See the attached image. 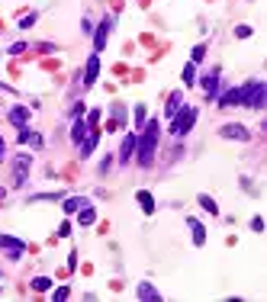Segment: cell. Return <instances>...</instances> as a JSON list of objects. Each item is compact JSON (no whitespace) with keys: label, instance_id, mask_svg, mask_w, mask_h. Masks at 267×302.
Listing matches in <instances>:
<instances>
[{"label":"cell","instance_id":"5","mask_svg":"<svg viewBox=\"0 0 267 302\" xmlns=\"http://www.w3.org/2000/svg\"><path fill=\"white\" fill-rule=\"evenodd\" d=\"M113 23H116V16L109 13V16H103V23L97 26V32H93V52L106 49V39H109V32H113Z\"/></svg>","mask_w":267,"mask_h":302},{"label":"cell","instance_id":"32","mask_svg":"<svg viewBox=\"0 0 267 302\" xmlns=\"http://www.w3.org/2000/svg\"><path fill=\"white\" fill-rule=\"evenodd\" d=\"M251 231H258V235L264 231V219H261V216H255V219H251Z\"/></svg>","mask_w":267,"mask_h":302},{"label":"cell","instance_id":"20","mask_svg":"<svg viewBox=\"0 0 267 302\" xmlns=\"http://www.w3.org/2000/svg\"><path fill=\"white\" fill-rule=\"evenodd\" d=\"M90 203V200H84V196H68L65 200V206H61V209L68 212V216H71V212H78V209H84V206Z\"/></svg>","mask_w":267,"mask_h":302},{"label":"cell","instance_id":"1","mask_svg":"<svg viewBox=\"0 0 267 302\" xmlns=\"http://www.w3.org/2000/svg\"><path fill=\"white\" fill-rule=\"evenodd\" d=\"M158 139H161V122H158V119L145 122V126H142L139 142H135V161H139V167H152V164H155Z\"/></svg>","mask_w":267,"mask_h":302},{"label":"cell","instance_id":"3","mask_svg":"<svg viewBox=\"0 0 267 302\" xmlns=\"http://www.w3.org/2000/svg\"><path fill=\"white\" fill-rule=\"evenodd\" d=\"M264 100H267V84H264V80H251V84H245V103H242V106L261 109Z\"/></svg>","mask_w":267,"mask_h":302},{"label":"cell","instance_id":"26","mask_svg":"<svg viewBox=\"0 0 267 302\" xmlns=\"http://www.w3.org/2000/svg\"><path fill=\"white\" fill-rule=\"evenodd\" d=\"M49 286H52V280H49V277H36V280H32V290H36V293H45Z\"/></svg>","mask_w":267,"mask_h":302},{"label":"cell","instance_id":"8","mask_svg":"<svg viewBox=\"0 0 267 302\" xmlns=\"http://www.w3.org/2000/svg\"><path fill=\"white\" fill-rule=\"evenodd\" d=\"M97 74H100V55L93 52L90 58H87V65H84V87H93V84H97Z\"/></svg>","mask_w":267,"mask_h":302},{"label":"cell","instance_id":"22","mask_svg":"<svg viewBox=\"0 0 267 302\" xmlns=\"http://www.w3.org/2000/svg\"><path fill=\"white\" fill-rule=\"evenodd\" d=\"M180 77H183V87H193V84H196V65H193V61H187V65H183V74H180Z\"/></svg>","mask_w":267,"mask_h":302},{"label":"cell","instance_id":"6","mask_svg":"<svg viewBox=\"0 0 267 302\" xmlns=\"http://www.w3.org/2000/svg\"><path fill=\"white\" fill-rule=\"evenodd\" d=\"M219 135H222V139H232V142H248L251 139V132L242 122H225V126L219 129Z\"/></svg>","mask_w":267,"mask_h":302},{"label":"cell","instance_id":"27","mask_svg":"<svg viewBox=\"0 0 267 302\" xmlns=\"http://www.w3.org/2000/svg\"><path fill=\"white\" fill-rule=\"evenodd\" d=\"M203 58H206V45H193V52H190V61L196 65V61H203Z\"/></svg>","mask_w":267,"mask_h":302},{"label":"cell","instance_id":"29","mask_svg":"<svg viewBox=\"0 0 267 302\" xmlns=\"http://www.w3.org/2000/svg\"><path fill=\"white\" fill-rule=\"evenodd\" d=\"M68 296H71V290H68V286H58V290L52 293V299H55V302H65Z\"/></svg>","mask_w":267,"mask_h":302},{"label":"cell","instance_id":"4","mask_svg":"<svg viewBox=\"0 0 267 302\" xmlns=\"http://www.w3.org/2000/svg\"><path fill=\"white\" fill-rule=\"evenodd\" d=\"M32 167V154H16L13 157V187H26Z\"/></svg>","mask_w":267,"mask_h":302},{"label":"cell","instance_id":"11","mask_svg":"<svg viewBox=\"0 0 267 302\" xmlns=\"http://www.w3.org/2000/svg\"><path fill=\"white\" fill-rule=\"evenodd\" d=\"M135 142H139V135H126L119 145V164H129L135 157Z\"/></svg>","mask_w":267,"mask_h":302},{"label":"cell","instance_id":"2","mask_svg":"<svg viewBox=\"0 0 267 302\" xmlns=\"http://www.w3.org/2000/svg\"><path fill=\"white\" fill-rule=\"evenodd\" d=\"M196 116H200V109H196V106H180L174 116H171V135H174V139H183V135L193 129Z\"/></svg>","mask_w":267,"mask_h":302},{"label":"cell","instance_id":"12","mask_svg":"<svg viewBox=\"0 0 267 302\" xmlns=\"http://www.w3.org/2000/svg\"><path fill=\"white\" fill-rule=\"evenodd\" d=\"M200 84H203V90H206V97L216 100V90H219V68H213V71H209L206 77L200 80Z\"/></svg>","mask_w":267,"mask_h":302},{"label":"cell","instance_id":"14","mask_svg":"<svg viewBox=\"0 0 267 302\" xmlns=\"http://www.w3.org/2000/svg\"><path fill=\"white\" fill-rule=\"evenodd\" d=\"M87 122H84V116H74V126H71V142L74 145H81V142H84V135H87Z\"/></svg>","mask_w":267,"mask_h":302},{"label":"cell","instance_id":"38","mask_svg":"<svg viewBox=\"0 0 267 302\" xmlns=\"http://www.w3.org/2000/svg\"><path fill=\"white\" fill-rule=\"evenodd\" d=\"M6 157V142H3V135H0V161Z\"/></svg>","mask_w":267,"mask_h":302},{"label":"cell","instance_id":"30","mask_svg":"<svg viewBox=\"0 0 267 302\" xmlns=\"http://www.w3.org/2000/svg\"><path fill=\"white\" fill-rule=\"evenodd\" d=\"M23 52H29V45H26V42H13L10 45V55H23Z\"/></svg>","mask_w":267,"mask_h":302},{"label":"cell","instance_id":"31","mask_svg":"<svg viewBox=\"0 0 267 302\" xmlns=\"http://www.w3.org/2000/svg\"><path fill=\"white\" fill-rule=\"evenodd\" d=\"M135 126H145V106H135Z\"/></svg>","mask_w":267,"mask_h":302},{"label":"cell","instance_id":"9","mask_svg":"<svg viewBox=\"0 0 267 302\" xmlns=\"http://www.w3.org/2000/svg\"><path fill=\"white\" fill-rule=\"evenodd\" d=\"M245 103V87H232V90H225L222 97H219V106H242Z\"/></svg>","mask_w":267,"mask_h":302},{"label":"cell","instance_id":"25","mask_svg":"<svg viewBox=\"0 0 267 302\" xmlns=\"http://www.w3.org/2000/svg\"><path fill=\"white\" fill-rule=\"evenodd\" d=\"M200 206L209 212V216H219V206H216V200L213 196H206V193H200Z\"/></svg>","mask_w":267,"mask_h":302},{"label":"cell","instance_id":"15","mask_svg":"<svg viewBox=\"0 0 267 302\" xmlns=\"http://www.w3.org/2000/svg\"><path fill=\"white\" fill-rule=\"evenodd\" d=\"M135 296H139V299H145V302H158V299H161V293L155 290L152 283H139V290H135Z\"/></svg>","mask_w":267,"mask_h":302},{"label":"cell","instance_id":"34","mask_svg":"<svg viewBox=\"0 0 267 302\" xmlns=\"http://www.w3.org/2000/svg\"><path fill=\"white\" fill-rule=\"evenodd\" d=\"M68 235H71V222H61L58 225V238H68Z\"/></svg>","mask_w":267,"mask_h":302},{"label":"cell","instance_id":"18","mask_svg":"<svg viewBox=\"0 0 267 302\" xmlns=\"http://www.w3.org/2000/svg\"><path fill=\"white\" fill-rule=\"evenodd\" d=\"M187 225H190V231H193V244L200 248V244L206 241V228H203V225L196 222V219H187Z\"/></svg>","mask_w":267,"mask_h":302},{"label":"cell","instance_id":"7","mask_svg":"<svg viewBox=\"0 0 267 302\" xmlns=\"http://www.w3.org/2000/svg\"><path fill=\"white\" fill-rule=\"evenodd\" d=\"M0 248L6 251V257H10V260H19V257H23V251H26V244L19 241V238H13V235H0Z\"/></svg>","mask_w":267,"mask_h":302},{"label":"cell","instance_id":"36","mask_svg":"<svg viewBox=\"0 0 267 302\" xmlns=\"http://www.w3.org/2000/svg\"><path fill=\"white\" fill-rule=\"evenodd\" d=\"M81 32H93V23H90V19H87V16L81 19Z\"/></svg>","mask_w":267,"mask_h":302},{"label":"cell","instance_id":"17","mask_svg":"<svg viewBox=\"0 0 267 302\" xmlns=\"http://www.w3.org/2000/svg\"><path fill=\"white\" fill-rule=\"evenodd\" d=\"M135 200H139V206H142V212H145V216H152V212H155V196L148 193V190H139V193H135Z\"/></svg>","mask_w":267,"mask_h":302},{"label":"cell","instance_id":"33","mask_svg":"<svg viewBox=\"0 0 267 302\" xmlns=\"http://www.w3.org/2000/svg\"><path fill=\"white\" fill-rule=\"evenodd\" d=\"M235 36L238 39H248L251 36V26H235Z\"/></svg>","mask_w":267,"mask_h":302},{"label":"cell","instance_id":"21","mask_svg":"<svg viewBox=\"0 0 267 302\" xmlns=\"http://www.w3.org/2000/svg\"><path fill=\"white\" fill-rule=\"evenodd\" d=\"M122 122H126V106H122V103H116V106H113V122H109V132H113V126L122 129Z\"/></svg>","mask_w":267,"mask_h":302},{"label":"cell","instance_id":"10","mask_svg":"<svg viewBox=\"0 0 267 302\" xmlns=\"http://www.w3.org/2000/svg\"><path fill=\"white\" fill-rule=\"evenodd\" d=\"M97 139H100V129H87V135H84V142H81V157H84V161H87V157H90L93 154V148H97Z\"/></svg>","mask_w":267,"mask_h":302},{"label":"cell","instance_id":"19","mask_svg":"<svg viewBox=\"0 0 267 302\" xmlns=\"http://www.w3.org/2000/svg\"><path fill=\"white\" fill-rule=\"evenodd\" d=\"M78 222H81V225H93V222H97V209L87 203L84 209H78Z\"/></svg>","mask_w":267,"mask_h":302},{"label":"cell","instance_id":"35","mask_svg":"<svg viewBox=\"0 0 267 302\" xmlns=\"http://www.w3.org/2000/svg\"><path fill=\"white\" fill-rule=\"evenodd\" d=\"M74 267H78V251L68 254V270H74Z\"/></svg>","mask_w":267,"mask_h":302},{"label":"cell","instance_id":"24","mask_svg":"<svg viewBox=\"0 0 267 302\" xmlns=\"http://www.w3.org/2000/svg\"><path fill=\"white\" fill-rule=\"evenodd\" d=\"M65 196L61 193H36V196H29V203H61Z\"/></svg>","mask_w":267,"mask_h":302},{"label":"cell","instance_id":"39","mask_svg":"<svg viewBox=\"0 0 267 302\" xmlns=\"http://www.w3.org/2000/svg\"><path fill=\"white\" fill-rule=\"evenodd\" d=\"M3 196H6V190H3V187H0V200H3Z\"/></svg>","mask_w":267,"mask_h":302},{"label":"cell","instance_id":"13","mask_svg":"<svg viewBox=\"0 0 267 302\" xmlns=\"http://www.w3.org/2000/svg\"><path fill=\"white\" fill-rule=\"evenodd\" d=\"M19 142H23V145H32V148H42V135L32 132L29 126H19Z\"/></svg>","mask_w":267,"mask_h":302},{"label":"cell","instance_id":"37","mask_svg":"<svg viewBox=\"0 0 267 302\" xmlns=\"http://www.w3.org/2000/svg\"><path fill=\"white\" fill-rule=\"evenodd\" d=\"M109 167H113V157H103V164H100V174H106Z\"/></svg>","mask_w":267,"mask_h":302},{"label":"cell","instance_id":"28","mask_svg":"<svg viewBox=\"0 0 267 302\" xmlns=\"http://www.w3.org/2000/svg\"><path fill=\"white\" fill-rule=\"evenodd\" d=\"M36 19H39V13H26V16L19 19V29H29V26H36Z\"/></svg>","mask_w":267,"mask_h":302},{"label":"cell","instance_id":"23","mask_svg":"<svg viewBox=\"0 0 267 302\" xmlns=\"http://www.w3.org/2000/svg\"><path fill=\"white\" fill-rule=\"evenodd\" d=\"M180 106H183V93H180V90H177V93H171V100H168V109H164V113H168V119H171V116H174Z\"/></svg>","mask_w":267,"mask_h":302},{"label":"cell","instance_id":"16","mask_svg":"<svg viewBox=\"0 0 267 302\" xmlns=\"http://www.w3.org/2000/svg\"><path fill=\"white\" fill-rule=\"evenodd\" d=\"M10 122L13 126H29V106H13L10 109Z\"/></svg>","mask_w":267,"mask_h":302}]
</instances>
